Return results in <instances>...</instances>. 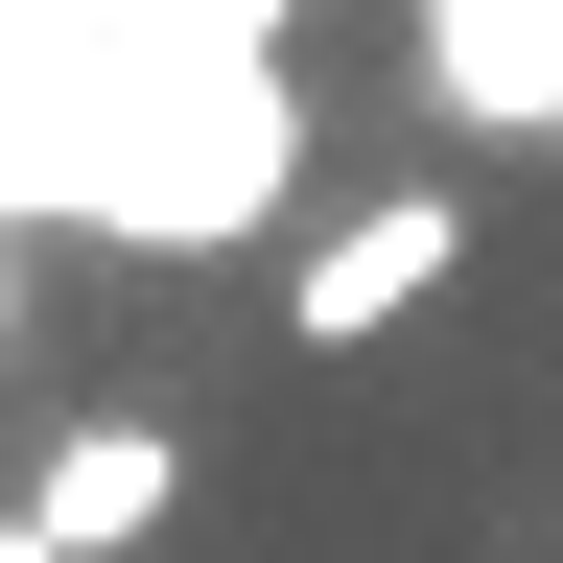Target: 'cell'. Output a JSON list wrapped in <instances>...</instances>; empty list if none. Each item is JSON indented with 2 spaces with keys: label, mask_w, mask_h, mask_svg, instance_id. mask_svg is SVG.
<instances>
[{
  "label": "cell",
  "mask_w": 563,
  "mask_h": 563,
  "mask_svg": "<svg viewBox=\"0 0 563 563\" xmlns=\"http://www.w3.org/2000/svg\"><path fill=\"white\" fill-rule=\"evenodd\" d=\"M446 258H470V188H352L329 235H282V329L306 352H376L446 306Z\"/></svg>",
  "instance_id": "6da1fadb"
},
{
  "label": "cell",
  "mask_w": 563,
  "mask_h": 563,
  "mask_svg": "<svg viewBox=\"0 0 563 563\" xmlns=\"http://www.w3.org/2000/svg\"><path fill=\"white\" fill-rule=\"evenodd\" d=\"M422 118L446 141H563V0H422Z\"/></svg>",
  "instance_id": "7a4b0ae2"
},
{
  "label": "cell",
  "mask_w": 563,
  "mask_h": 563,
  "mask_svg": "<svg viewBox=\"0 0 563 563\" xmlns=\"http://www.w3.org/2000/svg\"><path fill=\"white\" fill-rule=\"evenodd\" d=\"M24 517H47L70 563H141V540L188 517V446H165V422H70V446L24 470Z\"/></svg>",
  "instance_id": "3957f363"
},
{
  "label": "cell",
  "mask_w": 563,
  "mask_h": 563,
  "mask_svg": "<svg viewBox=\"0 0 563 563\" xmlns=\"http://www.w3.org/2000/svg\"><path fill=\"white\" fill-rule=\"evenodd\" d=\"M0 563H70V540H47V517H24V493H0Z\"/></svg>",
  "instance_id": "277c9868"
},
{
  "label": "cell",
  "mask_w": 563,
  "mask_h": 563,
  "mask_svg": "<svg viewBox=\"0 0 563 563\" xmlns=\"http://www.w3.org/2000/svg\"><path fill=\"white\" fill-rule=\"evenodd\" d=\"M211 24H258V47H282V0H211Z\"/></svg>",
  "instance_id": "5b68a950"
}]
</instances>
